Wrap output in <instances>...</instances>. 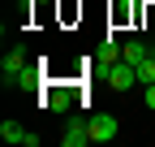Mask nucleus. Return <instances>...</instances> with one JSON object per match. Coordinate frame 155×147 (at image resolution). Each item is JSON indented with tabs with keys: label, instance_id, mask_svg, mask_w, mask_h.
Returning a JSON list of instances; mask_svg holds the SVG:
<instances>
[{
	"label": "nucleus",
	"instance_id": "obj_1",
	"mask_svg": "<svg viewBox=\"0 0 155 147\" xmlns=\"http://www.w3.org/2000/svg\"><path fill=\"white\" fill-rule=\"evenodd\" d=\"M0 82L5 87H35L39 82V65H26L22 48H9L5 61H0Z\"/></svg>",
	"mask_w": 155,
	"mask_h": 147
},
{
	"label": "nucleus",
	"instance_id": "obj_2",
	"mask_svg": "<svg viewBox=\"0 0 155 147\" xmlns=\"http://www.w3.org/2000/svg\"><path fill=\"white\" fill-rule=\"evenodd\" d=\"M104 78H108V87H112V91H129V87H138V65L116 61V65L104 74Z\"/></svg>",
	"mask_w": 155,
	"mask_h": 147
},
{
	"label": "nucleus",
	"instance_id": "obj_3",
	"mask_svg": "<svg viewBox=\"0 0 155 147\" xmlns=\"http://www.w3.org/2000/svg\"><path fill=\"white\" fill-rule=\"evenodd\" d=\"M61 143H65V147H86V143H91V117H69Z\"/></svg>",
	"mask_w": 155,
	"mask_h": 147
},
{
	"label": "nucleus",
	"instance_id": "obj_4",
	"mask_svg": "<svg viewBox=\"0 0 155 147\" xmlns=\"http://www.w3.org/2000/svg\"><path fill=\"white\" fill-rule=\"evenodd\" d=\"M116 134H121V125H116L112 113H95L91 117V143H112Z\"/></svg>",
	"mask_w": 155,
	"mask_h": 147
},
{
	"label": "nucleus",
	"instance_id": "obj_5",
	"mask_svg": "<svg viewBox=\"0 0 155 147\" xmlns=\"http://www.w3.org/2000/svg\"><path fill=\"white\" fill-rule=\"evenodd\" d=\"M116 61H125V43H116V39H104V43H99V52H95V61H91V65L108 74V69H112Z\"/></svg>",
	"mask_w": 155,
	"mask_h": 147
},
{
	"label": "nucleus",
	"instance_id": "obj_6",
	"mask_svg": "<svg viewBox=\"0 0 155 147\" xmlns=\"http://www.w3.org/2000/svg\"><path fill=\"white\" fill-rule=\"evenodd\" d=\"M43 104L52 108V113H69V104H73V91H69V87H52Z\"/></svg>",
	"mask_w": 155,
	"mask_h": 147
},
{
	"label": "nucleus",
	"instance_id": "obj_7",
	"mask_svg": "<svg viewBox=\"0 0 155 147\" xmlns=\"http://www.w3.org/2000/svg\"><path fill=\"white\" fill-rule=\"evenodd\" d=\"M0 138H5V143H26V130H22V121H0Z\"/></svg>",
	"mask_w": 155,
	"mask_h": 147
},
{
	"label": "nucleus",
	"instance_id": "obj_8",
	"mask_svg": "<svg viewBox=\"0 0 155 147\" xmlns=\"http://www.w3.org/2000/svg\"><path fill=\"white\" fill-rule=\"evenodd\" d=\"M147 56H151V48H147L142 39H129V43H125V61H129V65H142Z\"/></svg>",
	"mask_w": 155,
	"mask_h": 147
},
{
	"label": "nucleus",
	"instance_id": "obj_9",
	"mask_svg": "<svg viewBox=\"0 0 155 147\" xmlns=\"http://www.w3.org/2000/svg\"><path fill=\"white\" fill-rule=\"evenodd\" d=\"M138 82L147 87V82H155V56H147L142 65H138Z\"/></svg>",
	"mask_w": 155,
	"mask_h": 147
},
{
	"label": "nucleus",
	"instance_id": "obj_10",
	"mask_svg": "<svg viewBox=\"0 0 155 147\" xmlns=\"http://www.w3.org/2000/svg\"><path fill=\"white\" fill-rule=\"evenodd\" d=\"M134 5H138V0H134ZM134 5H116V13H112V17H116V22H125V17L134 13Z\"/></svg>",
	"mask_w": 155,
	"mask_h": 147
},
{
	"label": "nucleus",
	"instance_id": "obj_11",
	"mask_svg": "<svg viewBox=\"0 0 155 147\" xmlns=\"http://www.w3.org/2000/svg\"><path fill=\"white\" fill-rule=\"evenodd\" d=\"M147 108H155V82H147Z\"/></svg>",
	"mask_w": 155,
	"mask_h": 147
},
{
	"label": "nucleus",
	"instance_id": "obj_12",
	"mask_svg": "<svg viewBox=\"0 0 155 147\" xmlns=\"http://www.w3.org/2000/svg\"><path fill=\"white\" fill-rule=\"evenodd\" d=\"M151 56H155V43H151Z\"/></svg>",
	"mask_w": 155,
	"mask_h": 147
}]
</instances>
